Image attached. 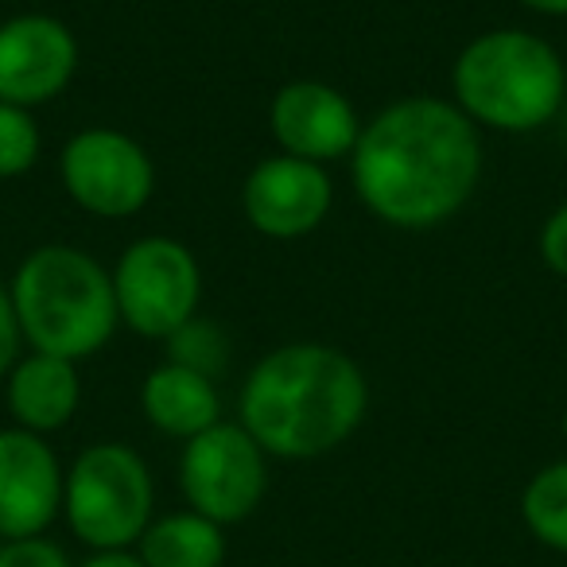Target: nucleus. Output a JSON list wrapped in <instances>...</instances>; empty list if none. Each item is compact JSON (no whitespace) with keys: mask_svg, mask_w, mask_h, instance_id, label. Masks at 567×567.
Segmentation results:
<instances>
[{"mask_svg":"<svg viewBox=\"0 0 567 567\" xmlns=\"http://www.w3.org/2000/svg\"><path fill=\"white\" fill-rule=\"evenodd\" d=\"M59 179L79 210L105 221L133 218L156 195V164L148 148L110 125L82 128L63 144Z\"/></svg>","mask_w":567,"mask_h":567,"instance_id":"obj_7","label":"nucleus"},{"mask_svg":"<svg viewBox=\"0 0 567 567\" xmlns=\"http://www.w3.org/2000/svg\"><path fill=\"white\" fill-rule=\"evenodd\" d=\"M82 567H144L136 551H94Z\"/></svg>","mask_w":567,"mask_h":567,"instance_id":"obj_22","label":"nucleus"},{"mask_svg":"<svg viewBox=\"0 0 567 567\" xmlns=\"http://www.w3.org/2000/svg\"><path fill=\"white\" fill-rule=\"evenodd\" d=\"M179 489L187 509L210 517L214 525H241L265 502L268 455L241 424L218 420L203 435L183 443Z\"/></svg>","mask_w":567,"mask_h":567,"instance_id":"obj_8","label":"nucleus"},{"mask_svg":"<svg viewBox=\"0 0 567 567\" xmlns=\"http://www.w3.org/2000/svg\"><path fill=\"white\" fill-rule=\"evenodd\" d=\"M0 544H4V536H0Z\"/></svg>","mask_w":567,"mask_h":567,"instance_id":"obj_25","label":"nucleus"},{"mask_svg":"<svg viewBox=\"0 0 567 567\" xmlns=\"http://www.w3.org/2000/svg\"><path fill=\"white\" fill-rule=\"evenodd\" d=\"M167 362L187 365L195 373H206V378L218 381V373L229 365V339L218 323L195 316L190 323H183L179 331L167 339Z\"/></svg>","mask_w":567,"mask_h":567,"instance_id":"obj_17","label":"nucleus"},{"mask_svg":"<svg viewBox=\"0 0 567 567\" xmlns=\"http://www.w3.org/2000/svg\"><path fill=\"white\" fill-rule=\"evenodd\" d=\"M268 133L284 156L327 167L334 159H350L362 133V117L339 86L296 79L284 82L268 102Z\"/></svg>","mask_w":567,"mask_h":567,"instance_id":"obj_11","label":"nucleus"},{"mask_svg":"<svg viewBox=\"0 0 567 567\" xmlns=\"http://www.w3.org/2000/svg\"><path fill=\"white\" fill-rule=\"evenodd\" d=\"M141 412L167 440L187 443L221 420V396L214 378L187 370V365L164 362L144 378Z\"/></svg>","mask_w":567,"mask_h":567,"instance_id":"obj_14","label":"nucleus"},{"mask_svg":"<svg viewBox=\"0 0 567 567\" xmlns=\"http://www.w3.org/2000/svg\"><path fill=\"white\" fill-rule=\"evenodd\" d=\"M517 4L536 17H567V0H517Z\"/></svg>","mask_w":567,"mask_h":567,"instance_id":"obj_23","label":"nucleus"},{"mask_svg":"<svg viewBox=\"0 0 567 567\" xmlns=\"http://www.w3.org/2000/svg\"><path fill=\"white\" fill-rule=\"evenodd\" d=\"M79 71V40L51 12L0 20V102L40 110L66 94Z\"/></svg>","mask_w":567,"mask_h":567,"instance_id":"obj_9","label":"nucleus"},{"mask_svg":"<svg viewBox=\"0 0 567 567\" xmlns=\"http://www.w3.org/2000/svg\"><path fill=\"white\" fill-rule=\"evenodd\" d=\"M20 339L35 354L79 365L110 347L121 327L113 272L79 245H35L9 280Z\"/></svg>","mask_w":567,"mask_h":567,"instance_id":"obj_3","label":"nucleus"},{"mask_svg":"<svg viewBox=\"0 0 567 567\" xmlns=\"http://www.w3.org/2000/svg\"><path fill=\"white\" fill-rule=\"evenodd\" d=\"M451 102L478 128L536 133L564 113L567 66L544 35L489 28L458 51L451 66Z\"/></svg>","mask_w":567,"mask_h":567,"instance_id":"obj_4","label":"nucleus"},{"mask_svg":"<svg viewBox=\"0 0 567 567\" xmlns=\"http://www.w3.org/2000/svg\"><path fill=\"white\" fill-rule=\"evenodd\" d=\"M43 148L32 110L0 102V179H20L35 167Z\"/></svg>","mask_w":567,"mask_h":567,"instance_id":"obj_18","label":"nucleus"},{"mask_svg":"<svg viewBox=\"0 0 567 567\" xmlns=\"http://www.w3.org/2000/svg\"><path fill=\"white\" fill-rule=\"evenodd\" d=\"M113 296H117L121 327L141 339L167 342L198 316L203 268L179 237H136L113 265Z\"/></svg>","mask_w":567,"mask_h":567,"instance_id":"obj_6","label":"nucleus"},{"mask_svg":"<svg viewBox=\"0 0 567 567\" xmlns=\"http://www.w3.org/2000/svg\"><path fill=\"white\" fill-rule=\"evenodd\" d=\"M20 323H17V308H12V296H9V284L0 280V381L9 378V370L20 362Z\"/></svg>","mask_w":567,"mask_h":567,"instance_id":"obj_21","label":"nucleus"},{"mask_svg":"<svg viewBox=\"0 0 567 567\" xmlns=\"http://www.w3.org/2000/svg\"><path fill=\"white\" fill-rule=\"evenodd\" d=\"M156 486L128 443H90L66 471L63 513L71 533L94 551H128L152 525Z\"/></svg>","mask_w":567,"mask_h":567,"instance_id":"obj_5","label":"nucleus"},{"mask_svg":"<svg viewBox=\"0 0 567 567\" xmlns=\"http://www.w3.org/2000/svg\"><path fill=\"white\" fill-rule=\"evenodd\" d=\"M482 179L478 125L447 97L412 94L362 121L350 183L365 210L393 229H435L474 198Z\"/></svg>","mask_w":567,"mask_h":567,"instance_id":"obj_1","label":"nucleus"},{"mask_svg":"<svg viewBox=\"0 0 567 567\" xmlns=\"http://www.w3.org/2000/svg\"><path fill=\"white\" fill-rule=\"evenodd\" d=\"M0 567H74V564L48 536H24V540L0 544Z\"/></svg>","mask_w":567,"mask_h":567,"instance_id":"obj_19","label":"nucleus"},{"mask_svg":"<svg viewBox=\"0 0 567 567\" xmlns=\"http://www.w3.org/2000/svg\"><path fill=\"white\" fill-rule=\"evenodd\" d=\"M540 260L548 272H556L559 280H567V203H559L556 210L544 218L540 226Z\"/></svg>","mask_w":567,"mask_h":567,"instance_id":"obj_20","label":"nucleus"},{"mask_svg":"<svg viewBox=\"0 0 567 567\" xmlns=\"http://www.w3.org/2000/svg\"><path fill=\"white\" fill-rule=\"evenodd\" d=\"M564 435H567V412H564Z\"/></svg>","mask_w":567,"mask_h":567,"instance_id":"obj_24","label":"nucleus"},{"mask_svg":"<svg viewBox=\"0 0 567 567\" xmlns=\"http://www.w3.org/2000/svg\"><path fill=\"white\" fill-rule=\"evenodd\" d=\"M144 567H221L226 564V528L195 509L152 517L136 540Z\"/></svg>","mask_w":567,"mask_h":567,"instance_id":"obj_15","label":"nucleus"},{"mask_svg":"<svg viewBox=\"0 0 567 567\" xmlns=\"http://www.w3.org/2000/svg\"><path fill=\"white\" fill-rule=\"evenodd\" d=\"M4 401L17 427L35 435H51L74 420L82 404L79 365L55 354H28L4 378Z\"/></svg>","mask_w":567,"mask_h":567,"instance_id":"obj_13","label":"nucleus"},{"mask_svg":"<svg viewBox=\"0 0 567 567\" xmlns=\"http://www.w3.org/2000/svg\"><path fill=\"white\" fill-rule=\"evenodd\" d=\"M66 474L48 435L0 427V536H43L63 513Z\"/></svg>","mask_w":567,"mask_h":567,"instance_id":"obj_12","label":"nucleus"},{"mask_svg":"<svg viewBox=\"0 0 567 567\" xmlns=\"http://www.w3.org/2000/svg\"><path fill=\"white\" fill-rule=\"evenodd\" d=\"M520 520L544 548L567 556V458L548 463L528 478L520 494Z\"/></svg>","mask_w":567,"mask_h":567,"instance_id":"obj_16","label":"nucleus"},{"mask_svg":"<svg viewBox=\"0 0 567 567\" xmlns=\"http://www.w3.org/2000/svg\"><path fill=\"white\" fill-rule=\"evenodd\" d=\"M334 206V183L323 164L296 156L260 159L241 183V210L245 221L260 237L272 241H296L316 234Z\"/></svg>","mask_w":567,"mask_h":567,"instance_id":"obj_10","label":"nucleus"},{"mask_svg":"<svg viewBox=\"0 0 567 567\" xmlns=\"http://www.w3.org/2000/svg\"><path fill=\"white\" fill-rule=\"evenodd\" d=\"M365 409L370 381L347 350L327 342H284L245 378L237 424L265 455L303 463L342 447L362 427Z\"/></svg>","mask_w":567,"mask_h":567,"instance_id":"obj_2","label":"nucleus"}]
</instances>
